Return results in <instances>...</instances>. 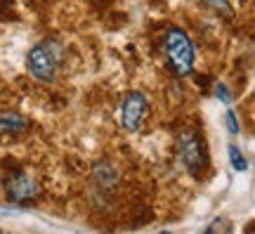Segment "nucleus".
Segmentation results:
<instances>
[{
  "label": "nucleus",
  "mask_w": 255,
  "mask_h": 234,
  "mask_svg": "<svg viewBox=\"0 0 255 234\" xmlns=\"http://www.w3.org/2000/svg\"><path fill=\"white\" fill-rule=\"evenodd\" d=\"M64 62V47L57 40H40L26 54L28 73L40 83H52Z\"/></svg>",
  "instance_id": "1"
},
{
  "label": "nucleus",
  "mask_w": 255,
  "mask_h": 234,
  "mask_svg": "<svg viewBox=\"0 0 255 234\" xmlns=\"http://www.w3.org/2000/svg\"><path fill=\"white\" fill-rule=\"evenodd\" d=\"M28 128H31V121L26 116H21L17 111H0V137H19Z\"/></svg>",
  "instance_id": "6"
},
{
  "label": "nucleus",
  "mask_w": 255,
  "mask_h": 234,
  "mask_svg": "<svg viewBox=\"0 0 255 234\" xmlns=\"http://www.w3.org/2000/svg\"><path fill=\"white\" fill-rule=\"evenodd\" d=\"M215 95H218V99H222L225 104H229V102H232V95H229V90L225 88V85H222V83H220L218 88H215Z\"/></svg>",
  "instance_id": "10"
},
{
  "label": "nucleus",
  "mask_w": 255,
  "mask_h": 234,
  "mask_svg": "<svg viewBox=\"0 0 255 234\" xmlns=\"http://www.w3.org/2000/svg\"><path fill=\"white\" fill-rule=\"evenodd\" d=\"M5 194L12 204H31L40 197V185L26 171H12L5 180Z\"/></svg>",
  "instance_id": "4"
},
{
  "label": "nucleus",
  "mask_w": 255,
  "mask_h": 234,
  "mask_svg": "<svg viewBox=\"0 0 255 234\" xmlns=\"http://www.w3.org/2000/svg\"><path fill=\"white\" fill-rule=\"evenodd\" d=\"M165 57H168L170 69H173L177 76H189L191 73L196 52H194L191 38L184 33L182 28L173 26L168 33H165Z\"/></svg>",
  "instance_id": "2"
},
{
  "label": "nucleus",
  "mask_w": 255,
  "mask_h": 234,
  "mask_svg": "<svg viewBox=\"0 0 255 234\" xmlns=\"http://www.w3.org/2000/svg\"><path fill=\"white\" fill-rule=\"evenodd\" d=\"M199 2L208 5V7H213L215 12L225 14V17H229V14H232V5H229V0H199Z\"/></svg>",
  "instance_id": "9"
},
{
  "label": "nucleus",
  "mask_w": 255,
  "mask_h": 234,
  "mask_svg": "<svg viewBox=\"0 0 255 234\" xmlns=\"http://www.w3.org/2000/svg\"><path fill=\"white\" fill-rule=\"evenodd\" d=\"M227 128L232 135H237L239 133V123H237V116H234V111H227Z\"/></svg>",
  "instance_id": "11"
},
{
  "label": "nucleus",
  "mask_w": 255,
  "mask_h": 234,
  "mask_svg": "<svg viewBox=\"0 0 255 234\" xmlns=\"http://www.w3.org/2000/svg\"><path fill=\"white\" fill-rule=\"evenodd\" d=\"M229 161H232V166H234V171H239V173L248 168L246 156L241 154V149H239L237 144H229Z\"/></svg>",
  "instance_id": "8"
},
{
  "label": "nucleus",
  "mask_w": 255,
  "mask_h": 234,
  "mask_svg": "<svg viewBox=\"0 0 255 234\" xmlns=\"http://www.w3.org/2000/svg\"><path fill=\"white\" fill-rule=\"evenodd\" d=\"M95 180L100 182L104 189H109L119 182V175H116V171L111 168L109 163H97L95 166Z\"/></svg>",
  "instance_id": "7"
},
{
  "label": "nucleus",
  "mask_w": 255,
  "mask_h": 234,
  "mask_svg": "<svg viewBox=\"0 0 255 234\" xmlns=\"http://www.w3.org/2000/svg\"><path fill=\"white\" fill-rule=\"evenodd\" d=\"M177 154L182 161L184 171L191 173L194 178H199L208 166V152H206V142L201 137L199 130H184L180 140H177Z\"/></svg>",
  "instance_id": "3"
},
{
  "label": "nucleus",
  "mask_w": 255,
  "mask_h": 234,
  "mask_svg": "<svg viewBox=\"0 0 255 234\" xmlns=\"http://www.w3.org/2000/svg\"><path fill=\"white\" fill-rule=\"evenodd\" d=\"M146 114H149V99H146L144 92L132 90L123 97V102H121V126L126 128L128 133L139 130Z\"/></svg>",
  "instance_id": "5"
}]
</instances>
